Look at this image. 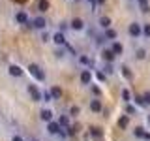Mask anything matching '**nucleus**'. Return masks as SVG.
Returning a JSON list of instances; mask_svg holds the SVG:
<instances>
[{"label": "nucleus", "mask_w": 150, "mask_h": 141, "mask_svg": "<svg viewBox=\"0 0 150 141\" xmlns=\"http://www.w3.org/2000/svg\"><path fill=\"white\" fill-rule=\"evenodd\" d=\"M28 72H30V75L36 79V81H45V72L41 70V66H38L36 62L28 64Z\"/></svg>", "instance_id": "1"}, {"label": "nucleus", "mask_w": 150, "mask_h": 141, "mask_svg": "<svg viewBox=\"0 0 150 141\" xmlns=\"http://www.w3.org/2000/svg\"><path fill=\"white\" fill-rule=\"evenodd\" d=\"M47 132H49L51 135H66L64 128H60L58 122H54V120H49V122H47Z\"/></svg>", "instance_id": "2"}, {"label": "nucleus", "mask_w": 150, "mask_h": 141, "mask_svg": "<svg viewBox=\"0 0 150 141\" xmlns=\"http://www.w3.org/2000/svg\"><path fill=\"white\" fill-rule=\"evenodd\" d=\"M28 25H30L32 28H36V30H45L47 28V19L40 15V17L32 19V21H28Z\"/></svg>", "instance_id": "3"}, {"label": "nucleus", "mask_w": 150, "mask_h": 141, "mask_svg": "<svg viewBox=\"0 0 150 141\" xmlns=\"http://www.w3.org/2000/svg\"><path fill=\"white\" fill-rule=\"evenodd\" d=\"M141 25H143V23L133 21V23H129V26H128V34L131 38H135V40H139V38H141Z\"/></svg>", "instance_id": "4"}, {"label": "nucleus", "mask_w": 150, "mask_h": 141, "mask_svg": "<svg viewBox=\"0 0 150 141\" xmlns=\"http://www.w3.org/2000/svg\"><path fill=\"white\" fill-rule=\"evenodd\" d=\"M15 23L17 25H28V21H30V17H28V13L25 11V9H19V11H15Z\"/></svg>", "instance_id": "5"}, {"label": "nucleus", "mask_w": 150, "mask_h": 141, "mask_svg": "<svg viewBox=\"0 0 150 141\" xmlns=\"http://www.w3.org/2000/svg\"><path fill=\"white\" fill-rule=\"evenodd\" d=\"M79 79H81L83 85H92V79H94V73L90 72V68H84L81 75H79Z\"/></svg>", "instance_id": "6"}, {"label": "nucleus", "mask_w": 150, "mask_h": 141, "mask_svg": "<svg viewBox=\"0 0 150 141\" xmlns=\"http://www.w3.org/2000/svg\"><path fill=\"white\" fill-rule=\"evenodd\" d=\"M101 58L105 60L107 64H112V62H115V58H116V55L112 53L109 47H105V49H101Z\"/></svg>", "instance_id": "7"}, {"label": "nucleus", "mask_w": 150, "mask_h": 141, "mask_svg": "<svg viewBox=\"0 0 150 141\" xmlns=\"http://www.w3.org/2000/svg\"><path fill=\"white\" fill-rule=\"evenodd\" d=\"M26 90H28V94H30V98L34 102H41V92L38 90V87L36 85H28L26 87Z\"/></svg>", "instance_id": "8"}, {"label": "nucleus", "mask_w": 150, "mask_h": 141, "mask_svg": "<svg viewBox=\"0 0 150 141\" xmlns=\"http://www.w3.org/2000/svg\"><path fill=\"white\" fill-rule=\"evenodd\" d=\"M51 41H53L54 45H66V36H64V32H62V30L54 32V34L51 36Z\"/></svg>", "instance_id": "9"}, {"label": "nucleus", "mask_w": 150, "mask_h": 141, "mask_svg": "<svg viewBox=\"0 0 150 141\" xmlns=\"http://www.w3.org/2000/svg\"><path fill=\"white\" fill-rule=\"evenodd\" d=\"M69 28H71V30L81 32L83 28H84V21H83V19H79V17H75V19H71V23H69Z\"/></svg>", "instance_id": "10"}, {"label": "nucleus", "mask_w": 150, "mask_h": 141, "mask_svg": "<svg viewBox=\"0 0 150 141\" xmlns=\"http://www.w3.org/2000/svg\"><path fill=\"white\" fill-rule=\"evenodd\" d=\"M109 49H111V51H112V53H115L116 56L124 53V45H122L120 41H116V40H112V41H111V47H109Z\"/></svg>", "instance_id": "11"}, {"label": "nucleus", "mask_w": 150, "mask_h": 141, "mask_svg": "<svg viewBox=\"0 0 150 141\" xmlns=\"http://www.w3.org/2000/svg\"><path fill=\"white\" fill-rule=\"evenodd\" d=\"M8 73L11 75V77H21V75H23V70H21V66L11 64V66L8 68Z\"/></svg>", "instance_id": "12"}, {"label": "nucleus", "mask_w": 150, "mask_h": 141, "mask_svg": "<svg viewBox=\"0 0 150 141\" xmlns=\"http://www.w3.org/2000/svg\"><path fill=\"white\" fill-rule=\"evenodd\" d=\"M103 40H109V41H112V40H116V30L115 28H105L103 30Z\"/></svg>", "instance_id": "13"}, {"label": "nucleus", "mask_w": 150, "mask_h": 141, "mask_svg": "<svg viewBox=\"0 0 150 141\" xmlns=\"http://www.w3.org/2000/svg\"><path fill=\"white\" fill-rule=\"evenodd\" d=\"M40 119L43 120V122L53 120V111H51V109H41V111H40Z\"/></svg>", "instance_id": "14"}, {"label": "nucleus", "mask_w": 150, "mask_h": 141, "mask_svg": "<svg viewBox=\"0 0 150 141\" xmlns=\"http://www.w3.org/2000/svg\"><path fill=\"white\" fill-rule=\"evenodd\" d=\"M101 109H103V105H101V102L98 100V98H94V100H90V111L98 113V111H101Z\"/></svg>", "instance_id": "15"}, {"label": "nucleus", "mask_w": 150, "mask_h": 141, "mask_svg": "<svg viewBox=\"0 0 150 141\" xmlns=\"http://www.w3.org/2000/svg\"><path fill=\"white\" fill-rule=\"evenodd\" d=\"M120 98H122V102H124V103H129L133 96H131V92L128 90V88H122V90H120Z\"/></svg>", "instance_id": "16"}, {"label": "nucleus", "mask_w": 150, "mask_h": 141, "mask_svg": "<svg viewBox=\"0 0 150 141\" xmlns=\"http://www.w3.org/2000/svg\"><path fill=\"white\" fill-rule=\"evenodd\" d=\"M141 38H146V40H150V23L141 25Z\"/></svg>", "instance_id": "17"}, {"label": "nucleus", "mask_w": 150, "mask_h": 141, "mask_svg": "<svg viewBox=\"0 0 150 141\" xmlns=\"http://www.w3.org/2000/svg\"><path fill=\"white\" fill-rule=\"evenodd\" d=\"M79 64L84 66V68H90V64H92L90 56H88V55H79Z\"/></svg>", "instance_id": "18"}, {"label": "nucleus", "mask_w": 150, "mask_h": 141, "mask_svg": "<svg viewBox=\"0 0 150 141\" xmlns=\"http://www.w3.org/2000/svg\"><path fill=\"white\" fill-rule=\"evenodd\" d=\"M49 92H51V96H53V100H60V96H62V88L60 87H53Z\"/></svg>", "instance_id": "19"}, {"label": "nucleus", "mask_w": 150, "mask_h": 141, "mask_svg": "<svg viewBox=\"0 0 150 141\" xmlns=\"http://www.w3.org/2000/svg\"><path fill=\"white\" fill-rule=\"evenodd\" d=\"M148 2H150V0H137V4L141 6V11H143V13H148V11H150Z\"/></svg>", "instance_id": "20"}, {"label": "nucleus", "mask_w": 150, "mask_h": 141, "mask_svg": "<svg viewBox=\"0 0 150 141\" xmlns=\"http://www.w3.org/2000/svg\"><path fill=\"white\" fill-rule=\"evenodd\" d=\"M144 132H146V130H144L143 126H137V128L133 130V135H135L137 139H143V137H144Z\"/></svg>", "instance_id": "21"}, {"label": "nucleus", "mask_w": 150, "mask_h": 141, "mask_svg": "<svg viewBox=\"0 0 150 141\" xmlns=\"http://www.w3.org/2000/svg\"><path fill=\"white\" fill-rule=\"evenodd\" d=\"M56 122H58V126H60V128H66V126H69V119H68L66 115H60V119L56 120Z\"/></svg>", "instance_id": "22"}, {"label": "nucleus", "mask_w": 150, "mask_h": 141, "mask_svg": "<svg viewBox=\"0 0 150 141\" xmlns=\"http://www.w3.org/2000/svg\"><path fill=\"white\" fill-rule=\"evenodd\" d=\"M100 26L105 30V28H109L111 26V19L109 17H100Z\"/></svg>", "instance_id": "23"}, {"label": "nucleus", "mask_w": 150, "mask_h": 141, "mask_svg": "<svg viewBox=\"0 0 150 141\" xmlns=\"http://www.w3.org/2000/svg\"><path fill=\"white\" fill-rule=\"evenodd\" d=\"M120 72H122V75H124L126 79H131V77H133V73L129 72V68H128V66H120Z\"/></svg>", "instance_id": "24"}, {"label": "nucleus", "mask_w": 150, "mask_h": 141, "mask_svg": "<svg viewBox=\"0 0 150 141\" xmlns=\"http://www.w3.org/2000/svg\"><path fill=\"white\" fill-rule=\"evenodd\" d=\"M41 102H45V103L53 102V96H51V92H49V90H43V92H41Z\"/></svg>", "instance_id": "25"}, {"label": "nucleus", "mask_w": 150, "mask_h": 141, "mask_svg": "<svg viewBox=\"0 0 150 141\" xmlns=\"http://www.w3.org/2000/svg\"><path fill=\"white\" fill-rule=\"evenodd\" d=\"M128 124H129V119H128V115H122L120 119H118V126H120V128H126Z\"/></svg>", "instance_id": "26"}, {"label": "nucleus", "mask_w": 150, "mask_h": 141, "mask_svg": "<svg viewBox=\"0 0 150 141\" xmlns=\"http://www.w3.org/2000/svg\"><path fill=\"white\" fill-rule=\"evenodd\" d=\"M90 135H92V137H101V135H103V132H101V128H98V126H94V128L90 130Z\"/></svg>", "instance_id": "27"}, {"label": "nucleus", "mask_w": 150, "mask_h": 141, "mask_svg": "<svg viewBox=\"0 0 150 141\" xmlns=\"http://www.w3.org/2000/svg\"><path fill=\"white\" fill-rule=\"evenodd\" d=\"M131 100L135 102V105H137V107H146V103H144L143 96H135V98H131Z\"/></svg>", "instance_id": "28"}, {"label": "nucleus", "mask_w": 150, "mask_h": 141, "mask_svg": "<svg viewBox=\"0 0 150 141\" xmlns=\"http://www.w3.org/2000/svg\"><path fill=\"white\" fill-rule=\"evenodd\" d=\"M135 56H137L139 60H144V58H146V51H144L143 47H141V49H137V53H135Z\"/></svg>", "instance_id": "29"}, {"label": "nucleus", "mask_w": 150, "mask_h": 141, "mask_svg": "<svg viewBox=\"0 0 150 141\" xmlns=\"http://www.w3.org/2000/svg\"><path fill=\"white\" fill-rule=\"evenodd\" d=\"M38 8H40V11H47V8H49V2H47V0H40Z\"/></svg>", "instance_id": "30"}, {"label": "nucleus", "mask_w": 150, "mask_h": 141, "mask_svg": "<svg viewBox=\"0 0 150 141\" xmlns=\"http://www.w3.org/2000/svg\"><path fill=\"white\" fill-rule=\"evenodd\" d=\"M126 113H128V115H135V113H137V107L128 103V105H126Z\"/></svg>", "instance_id": "31"}, {"label": "nucleus", "mask_w": 150, "mask_h": 141, "mask_svg": "<svg viewBox=\"0 0 150 141\" xmlns=\"http://www.w3.org/2000/svg\"><path fill=\"white\" fill-rule=\"evenodd\" d=\"M143 100H144V103H146V105H150V92H144Z\"/></svg>", "instance_id": "32"}, {"label": "nucleus", "mask_w": 150, "mask_h": 141, "mask_svg": "<svg viewBox=\"0 0 150 141\" xmlns=\"http://www.w3.org/2000/svg\"><path fill=\"white\" fill-rule=\"evenodd\" d=\"M79 111H81V109H79L77 105H73L71 109H69V113H71V115H79Z\"/></svg>", "instance_id": "33"}, {"label": "nucleus", "mask_w": 150, "mask_h": 141, "mask_svg": "<svg viewBox=\"0 0 150 141\" xmlns=\"http://www.w3.org/2000/svg\"><path fill=\"white\" fill-rule=\"evenodd\" d=\"M41 40H43V41H51V34L43 32V34H41Z\"/></svg>", "instance_id": "34"}, {"label": "nucleus", "mask_w": 150, "mask_h": 141, "mask_svg": "<svg viewBox=\"0 0 150 141\" xmlns=\"http://www.w3.org/2000/svg\"><path fill=\"white\" fill-rule=\"evenodd\" d=\"M11 141H25V139H23V135H13V137H11Z\"/></svg>", "instance_id": "35"}, {"label": "nucleus", "mask_w": 150, "mask_h": 141, "mask_svg": "<svg viewBox=\"0 0 150 141\" xmlns=\"http://www.w3.org/2000/svg\"><path fill=\"white\" fill-rule=\"evenodd\" d=\"M105 72H107V73H112V66H111V64L105 66Z\"/></svg>", "instance_id": "36"}, {"label": "nucleus", "mask_w": 150, "mask_h": 141, "mask_svg": "<svg viewBox=\"0 0 150 141\" xmlns=\"http://www.w3.org/2000/svg\"><path fill=\"white\" fill-rule=\"evenodd\" d=\"M94 4H96V6H103V4H105V0H96Z\"/></svg>", "instance_id": "37"}, {"label": "nucleus", "mask_w": 150, "mask_h": 141, "mask_svg": "<svg viewBox=\"0 0 150 141\" xmlns=\"http://www.w3.org/2000/svg\"><path fill=\"white\" fill-rule=\"evenodd\" d=\"M143 139H146V141H150V132H144V137Z\"/></svg>", "instance_id": "38"}, {"label": "nucleus", "mask_w": 150, "mask_h": 141, "mask_svg": "<svg viewBox=\"0 0 150 141\" xmlns=\"http://www.w3.org/2000/svg\"><path fill=\"white\" fill-rule=\"evenodd\" d=\"M146 122H148V124H150V115H148V117H146Z\"/></svg>", "instance_id": "39"}, {"label": "nucleus", "mask_w": 150, "mask_h": 141, "mask_svg": "<svg viewBox=\"0 0 150 141\" xmlns=\"http://www.w3.org/2000/svg\"><path fill=\"white\" fill-rule=\"evenodd\" d=\"M86 2H90V4H94V2H96V0H86Z\"/></svg>", "instance_id": "40"}, {"label": "nucleus", "mask_w": 150, "mask_h": 141, "mask_svg": "<svg viewBox=\"0 0 150 141\" xmlns=\"http://www.w3.org/2000/svg\"><path fill=\"white\" fill-rule=\"evenodd\" d=\"M30 141H40V139H38V137H34V139H30Z\"/></svg>", "instance_id": "41"}]
</instances>
